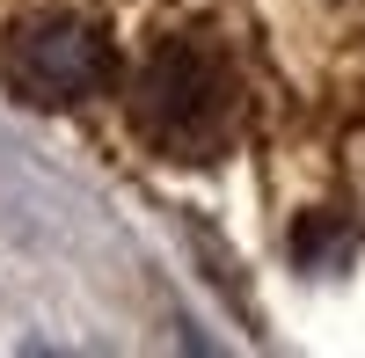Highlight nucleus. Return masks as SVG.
<instances>
[{
    "label": "nucleus",
    "instance_id": "obj_1",
    "mask_svg": "<svg viewBox=\"0 0 365 358\" xmlns=\"http://www.w3.org/2000/svg\"><path fill=\"white\" fill-rule=\"evenodd\" d=\"M139 125L154 146L182 161H212V146L234 125V73L220 51H205L190 37H168L139 73Z\"/></svg>",
    "mask_w": 365,
    "mask_h": 358
},
{
    "label": "nucleus",
    "instance_id": "obj_2",
    "mask_svg": "<svg viewBox=\"0 0 365 358\" xmlns=\"http://www.w3.org/2000/svg\"><path fill=\"white\" fill-rule=\"evenodd\" d=\"M8 73L29 103H88L96 88H110L117 73V51L96 22L81 15H44V22H22L8 37Z\"/></svg>",
    "mask_w": 365,
    "mask_h": 358
}]
</instances>
